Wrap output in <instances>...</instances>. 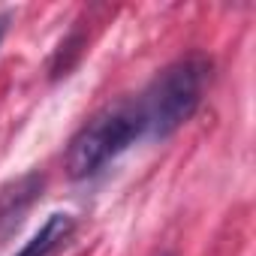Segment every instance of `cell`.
I'll return each mask as SVG.
<instances>
[{"mask_svg": "<svg viewBox=\"0 0 256 256\" xmlns=\"http://www.w3.org/2000/svg\"><path fill=\"white\" fill-rule=\"evenodd\" d=\"M145 136V120L136 102H120L94 120H88L82 130L72 136L66 148V175L72 181L96 175L106 163L120 157L136 139Z\"/></svg>", "mask_w": 256, "mask_h": 256, "instance_id": "2", "label": "cell"}, {"mask_svg": "<svg viewBox=\"0 0 256 256\" xmlns=\"http://www.w3.org/2000/svg\"><path fill=\"white\" fill-rule=\"evenodd\" d=\"M72 232H76V220H72V214H60V211H54V214L46 217V223L34 232V238H30L16 256H54V253L72 238Z\"/></svg>", "mask_w": 256, "mask_h": 256, "instance_id": "3", "label": "cell"}, {"mask_svg": "<svg viewBox=\"0 0 256 256\" xmlns=\"http://www.w3.org/2000/svg\"><path fill=\"white\" fill-rule=\"evenodd\" d=\"M211 82V60L205 54H187L154 76L142 100L136 102L145 120V136L169 139L193 118L202 94Z\"/></svg>", "mask_w": 256, "mask_h": 256, "instance_id": "1", "label": "cell"}, {"mask_svg": "<svg viewBox=\"0 0 256 256\" xmlns=\"http://www.w3.org/2000/svg\"><path fill=\"white\" fill-rule=\"evenodd\" d=\"M160 256H175V253H160Z\"/></svg>", "mask_w": 256, "mask_h": 256, "instance_id": "5", "label": "cell"}, {"mask_svg": "<svg viewBox=\"0 0 256 256\" xmlns=\"http://www.w3.org/2000/svg\"><path fill=\"white\" fill-rule=\"evenodd\" d=\"M6 24H10V16H0V40H4V34H6Z\"/></svg>", "mask_w": 256, "mask_h": 256, "instance_id": "4", "label": "cell"}]
</instances>
